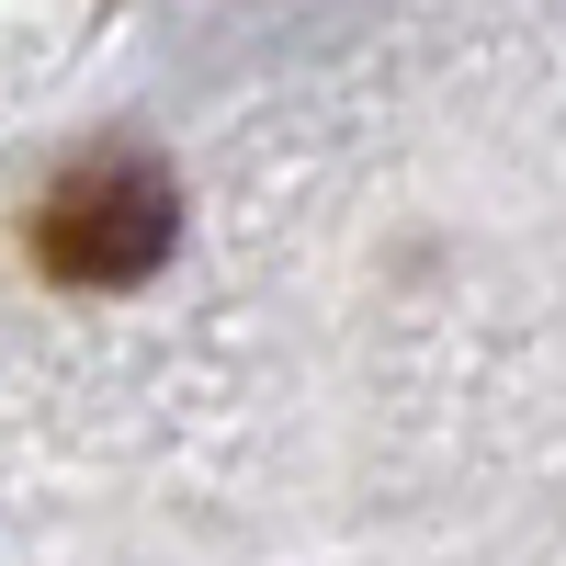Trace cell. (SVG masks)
Here are the masks:
<instances>
[{"label": "cell", "instance_id": "1", "mask_svg": "<svg viewBox=\"0 0 566 566\" xmlns=\"http://www.w3.org/2000/svg\"><path fill=\"white\" fill-rule=\"evenodd\" d=\"M181 239V193L148 148H91L57 170V193L34 216V250L57 283H91V295H114V283H148Z\"/></svg>", "mask_w": 566, "mask_h": 566}]
</instances>
